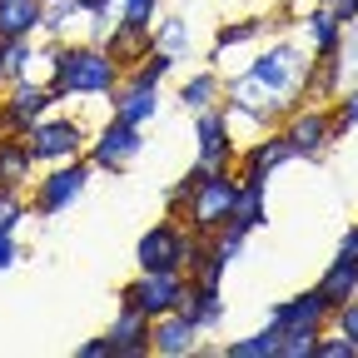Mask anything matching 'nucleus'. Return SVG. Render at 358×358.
I'll list each match as a JSON object with an SVG mask.
<instances>
[{"label": "nucleus", "mask_w": 358, "mask_h": 358, "mask_svg": "<svg viewBox=\"0 0 358 358\" xmlns=\"http://www.w3.org/2000/svg\"><path fill=\"white\" fill-rule=\"evenodd\" d=\"M105 338H110V358H145L150 353V319L140 308H124L120 303V313L110 319Z\"/></svg>", "instance_id": "14"}, {"label": "nucleus", "mask_w": 358, "mask_h": 358, "mask_svg": "<svg viewBox=\"0 0 358 358\" xmlns=\"http://www.w3.org/2000/svg\"><path fill=\"white\" fill-rule=\"evenodd\" d=\"M25 145H30V155H35V164L45 169V164H65V159H80L85 155V145H90V134H85V124L75 120V115H40L30 129H25Z\"/></svg>", "instance_id": "5"}, {"label": "nucleus", "mask_w": 358, "mask_h": 358, "mask_svg": "<svg viewBox=\"0 0 358 358\" xmlns=\"http://www.w3.org/2000/svg\"><path fill=\"white\" fill-rule=\"evenodd\" d=\"M194 134H199V150H194V164L199 169H224V164L239 159V134H234L229 115H224V105L199 110L194 115Z\"/></svg>", "instance_id": "10"}, {"label": "nucleus", "mask_w": 358, "mask_h": 358, "mask_svg": "<svg viewBox=\"0 0 358 358\" xmlns=\"http://www.w3.org/2000/svg\"><path fill=\"white\" fill-rule=\"evenodd\" d=\"M0 90H6V65H0Z\"/></svg>", "instance_id": "42"}, {"label": "nucleus", "mask_w": 358, "mask_h": 358, "mask_svg": "<svg viewBox=\"0 0 358 358\" xmlns=\"http://www.w3.org/2000/svg\"><path fill=\"white\" fill-rule=\"evenodd\" d=\"M199 174H204V169H199V164H194V169H189V174H185V179H174V185H169V189H164V209H169V214H174V219H179V214H185V204H189V199H194V185H199Z\"/></svg>", "instance_id": "34"}, {"label": "nucleus", "mask_w": 358, "mask_h": 358, "mask_svg": "<svg viewBox=\"0 0 358 358\" xmlns=\"http://www.w3.org/2000/svg\"><path fill=\"white\" fill-rule=\"evenodd\" d=\"M15 259H20V234L15 229H0V274L15 268Z\"/></svg>", "instance_id": "38"}, {"label": "nucleus", "mask_w": 358, "mask_h": 358, "mask_svg": "<svg viewBox=\"0 0 358 358\" xmlns=\"http://www.w3.org/2000/svg\"><path fill=\"white\" fill-rule=\"evenodd\" d=\"M35 60H40L35 35H30V40H0V65H6V85H10V80L35 75Z\"/></svg>", "instance_id": "26"}, {"label": "nucleus", "mask_w": 358, "mask_h": 358, "mask_svg": "<svg viewBox=\"0 0 358 358\" xmlns=\"http://www.w3.org/2000/svg\"><path fill=\"white\" fill-rule=\"evenodd\" d=\"M185 294H189V274H185V268H164V274H145V268H140V274L120 289V303L140 308L145 319H159V313L185 308Z\"/></svg>", "instance_id": "7"}, {"label": "nucleus", "mask_w": 358, "mask_h": 358, "mask_svg": "<svg viewBox=\"0 0 358 358\" xmlns=\"http://www.w3.org/2000/svg\"><path fill=\"white\" fill-rule=\"evenodd\" d=\"M284 140L294 145V159H324L338 140V124H334V105H294L284 115Z\"/></svg>", "instance_id": "8"}, {"label": "nucleus", "mask_w": 358, "mask_h": 358, "mask_svg": "<svg viewBox=\"0 0 358 358\" xmlns=\"http://www.w3.org/2000/svg\"><path fill=\"white\" fill-rule=\"evenodd\" d=\"M85 20V6L80 0H45V15H40V35H50V40H65V30Z\"/></svg>", "instance_id": "28"}, {"label": "nucleus", "mask_w": 358, "mask_h": 358, "mask_svg": "<svg viewBox=\"0 0 358 358\" xmlns=\"http://www.w3.org/2000/svg\"><path fill=\"white\" fill-rule=\"evenodd\" d=\"M313 358H358L353 338H343L338 329H324L319 334V348H313Z\"/></svg>", "instance_id": "36"}, {"label": "nucleus", "mask_w": 358, "mask_h": 358, "mask_svg": "<svg viewBox=\"0 0 358 358\" xmlns=\"http://www.w3.org/2000/svg\"><path fill=\"white\" fill-rule=\"evenodd\" d=\"M60 100L50 95V85L45 80H35V75H25V80H10L6 90H0V115H6V124H10V134H25L40 115H50Z\"/></svg>", "instance_id": "9"}, {"label": "nucleus", "mask_w": 358, "mask_h": 358, "mask_svg": "<svg viewBox=\"0 0 358 358\" xmlns=\"http://www.w3.org/2000/svg\"><path fill=\"white\" fill-rule=\"evenodd\" d=\"M329 10H334V20H338V25H358V0H334Z\"/></svg>", "instance_id": "39"}, {"label": "nucleus", "mask_w": 358, "mask_h": 358, "mask_svg": "<svg viewBox=\"0 0 358 358\" xmlns=\"http://www.w3.org/2000/svg\"><path fill=\"white\" fill-rule=\"evenodd\" d=\"M313 348H319L313 329H284L279 334V358H313Z\"/></svg>", "instance_id": "32"}, {"label": "nucleus", "mask_w": 358, "mask_h": 358, "mask_svg": "<svg viewBox=\"0 0 358 358\" xmlns=\"http://www.w3.org/2000/svg\"><path fill=\"white\" fill-rule=\"evenodd\" d=\"M313 6H334V0H313Z\"/></svg>", "instance_id": "43"}, {"label": "nucleus", "mask_w": 358, "mask_h": 358, "mask_svg": "<svg viewBox=\"0 0 358 358\" xmlns=\"http://www.w3.org/2000/svg\"><path fill=\"white\" fill-rule=\"evenodd\" d=\"M100 45H105V50L115 55V65H120V70L129 75L134 65H140V60H145V55L155 50V30H134V25L115 20V25H110V35H105Z\"/></svg>", "instance_id": "16"}, {"label": "nucleus", "mask_w": 358, "mask_h": 358, "mask_svg": "<svg viewBox=\"0 0 358 358\" xmlns=\"http://www.w3.org/2000/svg\"><path fill=\"white\" fill-rule=\"evenodd\" d=\"M90 174H95V164H90L85 155H80V159H65V164H45V169L30 179V185H25L30 214H35V219H55V214H65V209L85 194Z\"/></svg>", "instance_id": "4"}, {"label": "nucleus", "mask_w": 358, "mask_h": 358, "mask_svg": "<svg viewBox=\"0 0 358 358\" xmlns=\"http://www.w3.org/2000/svg\"><path fill=\"white\" fill-rule=\"evenodd\" d=\"M329 329H338V334H343V338H353V348H358V299H343V303L334 308Z\"/></svg>", "instance_id": "37"}, {"label": "nucleus", "mask_w": 358, "mask_h": 358, "mask_svg": "<svg viewBox=\"0 0 358 358\" xmlns=\"http://www.w3.org/2000/svg\"><path fill=\"white\" fill-rule=\"evenodd\" d=\"M140 155H145V124H129L120 115H110L100 124V134H90V145H85V159L100 174H124Z\"/></svg>", "instance_id": "6"}, {"label": "nucleus", "mask_w": 358, "mask_h": 358, "mask_svg": "<svg viewBox=\"0 0 358 358\" xmlns=\"http://www.w3.org/2000/svg\"><path fill=\"white\" fill-rule=\"evenodd\" d=\"M319 294L338 308L343 299H358V259L353 254H334V264L324 268V279H319Z\"/></svg>", "instance_id": "24"}, {"label": "nucleus", "mask_w": 358, "mask_h": 358, "mask_svg": "<svg viewBox=\"0 0 358 358\" xmlns=\"http://www.w3.org/2000/svg\"><path fill=\"white\" fill-rule=\"evenodd\" d=\"M45 0H0V40H30L40 35Z\"/></svg>", "instance_id": "20"}, {"label": "nucleus", "mask_w": 358, "mask_h": 358, "mask_svg": "<svg viewBox=\"0 0 358 358\" xmlns=\"http://www.w3.org/2000/svg\"><path fill=\"white\" fill-rule=\"evenodd\" d=\"M25 219H30V194L20 185H0V229H15L20 234Z\"/></svg>", "instance_id": "29"}, {"label": "nucleus", "mask_w": 358, "mask_h": 358, "mask_svg": "<svg viewBox=\"0 0 358 358\" xmlns=\"http://www.w3.org/2000/svg\"><path fill=\"white\" fill-rule=\"evenodd\" d=\"M279 324H264L244 338H229V343H219V358H279Z\"/></svg>", "instance_id": "25"}, {"label": "nucleus", "mask_w": 358, "mask_h": 358, "mask_svg": "<svg viewBox=\"0 0 358 358\" xmlns=\"http://www.w3.org/2000/svg\"><path fill=\"white\" fill-rule=\"evenodd\" d=\"M174 65H179L174 55H164V50H150V55H145L140 65H134L129 75H134V80H145V85H164V80L174 75Z\"/></svg>", "instance_id": "31"}, {"label": "nucleus", "mask_w": 358, "mask_h": 358, "mask_svg": "<svg viewBox=\"0 0 358 358\" xmlns=\"http://www.w3.org/2000/svg\"><path fill=\"white\" fill-rule=\"evenodd\" d=\"M299 35L308 45V55H334L338 45H343V25L334 20L329 6H313L308 15H299Z\"/></svg>", "instance_id": "17"}, {"label": "nucleus", "mask_w": 358, "mask_h": 358, "mask_svg": "<svg viewBox=\"0 0 358 358\" xmlns=\"http://www.w3.org/2000/svg\"><path fill=\"white\" fill-rule=\"evenodd\" d=\"M120 20L134 30H155L159 20V0H120Z\"/></svg>", "instance_id": "33"}, {"label": "nucleus", "mask_w": 358, "mask_h": 358, "mask_svg": "<svg viewBox=\"0 0 358 358\" xmlns=\"http://www.w3.org/2000/svg\"><path fill=\"white\" fill-rule=\"evenodd\" d=\"M199 338H204V334L185 319V308L150 319V353H155V358H189V353L199 348Z\"/></svg>", "instance_id": "13"}, {"label": "nucleus", "mask_w": 358, "mask_h": 358, "mask_svg": "<svg viewBox=\"0 0 358 358\" xmlns=\"http://www.w3.org/2000/svg\"><path fill=\"white\" fill-rule=\"evenodd\" d=\"M224 268H229V259H224V254L214 249V239H209L204 254L189 264V284H224Z\"/></svg>", "instance_id": "30"}, {"label": "nucleus", "mask_w": 358, "mask_h": 358, "mask_svg": "<svg viewBox=\"0 0 358 358\" xmlns=\"http://www.w3.org/2000/svg\"><path fill=\"white\" fill-rule=\"evenodd\" d=\"M75 353H80V358H110V338H105V334H100V338H85Z\"/></svg>", "instance_id": "40"}, {"label": "nucleus", "mask_w": 358, "mask_h": 358, "mask_svg": "<svg viewBox=\"0 0 358 358\" xmlns=\"http://www.w3.org/2000/svg\"><path fill=\"white\" fill-rule=\"evenodd\" d=\"M155 50H164V55H174V60H189V20H185V15L155 20Z\"/></svg>", "instance_id": "27"}, {"label": "nucleus", "mask_w": 358, "mask_h": 358, "mask_svg": "<svg viewBox=\"0 0 358 358\" xmlns=\"http://www.w3.org/2000/svg\"><path fill=\"white\" fill-rule=\"evenodd\" d=\"M224 294H219V284H189V294H185V319L199 329V334H214L219 324H224Z\"/></svg>", "instance_id": "18"}, {"label": "nucleus", "mask_w": 358, "mask_h": 358, "mask_svg": "<svg viewBox=\"0 0 358 358\" xmlns=\"http://www.w3.org/2000/svg\"><path fill=\"white\" fill-rule=\"evenodd\" d=\"M334 124H338V134L358 124V85H343V90H338V100H334Z\"/></svg>", "instance_id": "35"}, {"label": "nucleus", "mask_w": 358, "mask_h": 358, "mask_svg": "<svg viewBox=\"0 0 358 358\" xmlns=\"http://www.w3.org/2000/svg\"><path fill=\"white\" fill-rule=\"evenodd\" d=\"M234 194H239V169L224 164V169H204L199 185H194V199L185 204V214H179V224L204 239H214L224 224H229L234 214Z\"/></svg>", "instance_id": "3"}, {"label": "nucleus", "mask_w": 358, "mask_h": 358, "mask_svg": "<svg viewBox=\"0 0 358 358\" xmlns=\"http://www.w3.org/2000/svg\"><path fill=\"white\" fill-rule=\"evenodd\" d=\"M224 100V75L209 65V70H194L185 85H179V105H185L189 115H199V110H214Z\"/></svg>", "instance_id": "22"}, {"label": "nucleus", "mask_w": 358, "mask_h": 358, "mask_svg": "<svg viewBox=\"0 0 358 358\" xmlns=\"http://www.w3.org/2000/svg\"><path fill=\"white\" fill-rule=\"evenodd\" d=\"M289 159H294V145L284 140V129H264L259 140H249V145L239 150L234 169H239L244 179H264V185H268V174L284 169Z\"/></svg>", "instance_id": "12"}, {"label": "nucleus", "mask_w": 358, "mask_h": 358, "mask_svg": "<svg viewBox=\"0 0 358 358\" xmlns=\"http://www.w3.org/2000/svg\"><path fill=\"white\" fill-rule=\"evenodd\" d=\"M234 229H264L268 224V204H264V179H244L239 174V194H234V214H229Z\"/></svg>", "instance_id": "21"}, {"label": "nucleus", "mask_w": 358, "mask_h": 358, "mask_svg": "<svg viewBox=\"0 0 358 358\" xmlns=\"http://www.w3.org/2000/svg\"><path fill=\"white\" fill-rule=\"evenodd\" d=\"M338 254H353V259H358V224H348V229H343V239H338Z\"/></svg>", "instance_id": "41"}, {"label": "nucleus", "mask_w": 358, "mask_h": 358, "mask_svg": "<svg viewBox=\"0 0 358 358\" xmlns=\"http://www.w3.org/2000/svg\"><path fill=\"white\" fill-rule=\"evenodd\" d=\"M40 60L50 65L45 85L55 100H110L115 85L124 80L115 55L95 40H55L50 50H40Z\"/></svg>", "instance_id": "1"}, {"label": "nucleus", "mask_w": 358, "mask_h": 358, "mask_svg": "<svg viewBox=\"0 0 358 358\" xmlns=\"http://www.w3.org/2000/svg\"><path fill=\"white\" fill-rule=\"evenodd\" d=\"M329 319H334V303L319 294V284L268 303V324H279V329H313V334H324Z\"/></svg>", "instance_id": "11"}, {"label": "nucleus", "mask_w": 358, "mask_h": 358, "mask_svg": "<svg viewBox=\"0 0 358 358\" xmlns=\"http://www.w3.org/2000/svg\"><path fill=\"white\" fill-rule=\"evenodd\" d=\"M110 105H115V115H120V120H129V124H150V120H155V110H159V85H145V80L124 75V80L115 85Z\"/></svg>", "instance_id": "15"}, {"label": "nucleus", "mask_w": 358, "mask_h": 358, "mask_svg": "<svg viewBox=\"0 0 358 358\" xmlns=\"http://www.w3.org/2000/svg\"><path fill=\"white\" fill-rule=\"evenodd\" d=\"M308 65H313L308 45H299V40H274V45H264V50L244 65V75L259 80L268 95H279V100H294V105H299V100H303Z\"/></svg>", "instance_id": "2"}, {"label": "nucleus", "mask_w": 358, "mask_h": 358, "mask_svg": "<svg viewBox=\"0 0 358 358\" xmlns=\"http://www.w3.org/2000/svg\"><path fill=\"white\" fill-rule=\"evenodd\" d=\"M40 174V164H35V155H30V145H25V134H6L0 140V185H30V179Z\"/></svg>", "instance_id": "19"}, {"label": "nucleus", "mask_w": 358, "mask_h": 358, "mask_svg": "<svg viewBox=\"0 0 358 358\" xmlns=\"http://www.w3.org/2000/svg\"><path fill=\"white\" fill-rule=\"evenodd\" d=\"M268 15H244V20H229V25H219L214 30V50H209V60H219V55H229V50H239V45H254V40H264L268 35Z\"/></svg>", "instance_id": "23"}]
</instances>
